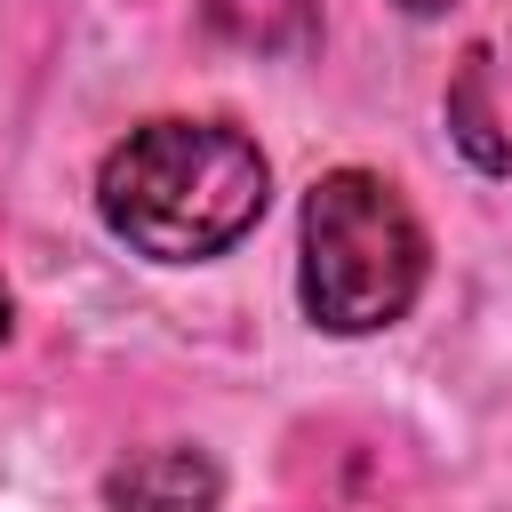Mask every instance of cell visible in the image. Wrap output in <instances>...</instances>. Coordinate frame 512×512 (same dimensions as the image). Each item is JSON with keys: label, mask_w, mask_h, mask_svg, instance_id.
<instances>
[{"label": "cell", "mask_w": 512, "mask_h": 512, "mask_svg": "<svg viewBox=\"0 0 512 512\" xmlns=\"http://www.w3.org/2000/svg\"><path fill=\"white\" fill-rule=\"evenodd\" d=\"M200 24L232 48H256V56H304L320 40L312 0H200Z\"/></svg>", "instance_id": "277c9868"}, {"label": "cell", "mask_w": 512, "mask_h": 512, "mask_svg": "<svg viewBox=\"0 0 512 512\" xmlns=\"http://www.w3.org/2000/svg\"><path fill=\"white\" fill-rule=\"evenodd\" d=\"M448 128H456V144H464L488 176L512 168V152H504V136H496V112H488V56H480V48L464 56V72H456V88H448Z\"/></svg>", "instance_id": "5b68a950"}, {"label": "cell", "mask_w": 512, "mask_h": 512, "mask_svg": "<svg viewBox=\"0 0 512 512\" xmlns=\"http://www.w3.org/2000/svg\"><path fill=\"white\" fill-rule=\"evenodd\" d=\"M8 320H16V312H8V288H0V344H8Z\"/></svg>", "instance_id": "52a82bcc"}, {"label": "cell", "mask_w": 512, "mask_h": 512, "mask_svg": "<svg viewBox=\"0 0 512 512\" xmlns=\"http://www.w3.org/2000/svg\"><path fill=\"white\" fill-rule=\"evenodd\" d=\"M264 152L224 120H144L104 152V232L152 264H208L264 216Z\"/></svg>", "instance_id": "6da1fadb"}, {"label": "cell", "mask_w": 512, "mask_h": 512, "mask_svg": "<svg viewBox=\"0 0 512 512\" xmlns=\"http://www.w3.org/2000/svg\"><path fill=\"white\" fill-rule=\"evenodd\" d=\"M432 272V248H424V224L416 208L368 176V168H336L304 192V272H296V296L312 312V328L328 336H376L392 328L416 288Z\"/></svg>", "instance_id": "7a4b0ae2"}, {"label": "cell", "mask_w": 512, "mask_h": 512, "mask_svg": "<svg viewBox=\"0 0 512 512\" xmlns=\"http://www.w3.org/2000/svg\"><path fill=\"white\" fill-rule=\"evenodd\" d=\"M408 16H440V8H456V0H400Z\"/></svg>", "instance_id": "8992f818"}, {"label": "cell", "mask_w": 512, "mask_h": 512, "mask_svg": "<svg viewBox=\"0 0 512 512\" xmlns=\"http://www.w3.org/2000/svg\"><path fill=\"white\" fill-rule=\"evenodd\" d=\"M104 504L112 512H216L224 504V472L208 448H136L128 464L104 472Z\"/></svg>", "instance_id": "3957f363"}]
</instances>
